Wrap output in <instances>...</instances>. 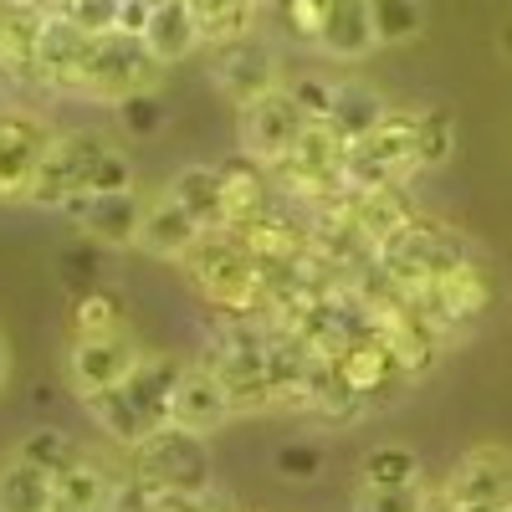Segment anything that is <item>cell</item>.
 <instances>
[{"mask_svg": "<svg viewBox=\"0 0 512 512\" xmlns=\"http://www.w3.org/2000/svg\"><path fill=\"white\" fill-rule=\"evenodd\" d=\"M113 108H118V123H123L134 139H149V134H159V128H164V103H159L154 93H134V98H123V103H113Z\"/></svg>", "mask_w": 512, "mask_h": 512, "instance_id": "38", "label": "cell"}, {"mask_svg": "<svg viewBox=\"0 0 512 512\" xmlns=\"http://www.w3.org/2000/svg\"><path fill=\"white\" fill-rule=\"evenodd\" d=\"M210 77H216V88L246 108L256 98H267L282 88V67L272 57V47H262L256 36H241V41H226V47H216V67H210Z\"/></svg>", "mask_w": 512, "mask_h": 512, "instance_id": "13", "label": "cell"}, {"mask_svg": "<svg viewBox=\"0 0 512 512\" xmlns=\"http://www.w3.org/2000/svg\"><path fill=\"white\" fill-rule=\"evenodd\" d=\"M139 344H134V333L118 328V333H82L72 338V349H67V379L77 384V395L88 400L98 390H113V384H123L128 374L139 369Z\"/></svg>", "mask_w": 512, "mask_h": 512, "instance_id": "11", "label": "cell"}, {"mask_svg": "<svg viewBox=\"0 0 512 512\" xmlns=\"http://www.w3.org/2000/svg\"><path fill=\"white\" fill-rule=\"evenodd\" d=\"M425 512H466V507H456V502H446V497H431V507Z\"/></svg>", "mask_w": 512, "mask_h": 512, "instance_id": "42", "label": "cell"}, {"mask_svg": "<svg viewBox=\"0 0 512 512\" xmlns=\"http://www.w3.org/2000/svg\"><path fill=\"white\" fill-rule=\"evenodd\" d=\"M108 149H113V144H108L103 134H88V128L57 134L52 149H47V159H41V169H36L31 190H26V205H36V210H62L72 195H88Z\"/></svg>", "mask_w": 512, "mask_h": 512, "instance_id": "6", "label": "cell"}, {"mask_svg": "<svg viewBox=\"0 0 512 512\" xmlns=\"http://www.w3.org/2000/svg\"><path fill=\"white\" fill-rule=\"evenodd\" d=\"M425 507H431L425 482H415V487H359V497H354V512H425Z\"/></svg>", "mask_w": 512, "mask_h": 512, "instance_id": "35", "label": "cell"}, {"mask_svg": "<svg viewBox=\"0 0 512 512\" xmlns=\"http://www.w3.org/2000/svg\"><path fill=\"white\" fill-rule=\"evenodd\" d=\"M446 502L466 512H507L512 507V451L507 446H472L441 487Z\"/></svg>", "mask_w": 512, "mask_h": 512, "instance_id": "10", "label": "cell"}, {"mask_svg": "<svg viewBox=\"0 0 512 512\" xmlns=\"http://www.w3.org/2000/svg\"><path fill=\"white\" fill-rule=\"evenodd\" d=\"M190 282L205 292V303H216L226 313H251L267 297V267L256 262V251L236 231H205L195 251L185 256Z\"/></svg>", "mask_w": 512, "mask_h": 512, "instance_id": "2", "label": "cell"}, {"mask_svg": "<svg viewBox=\"0 0 512 512\" xmlns=\"http://www.w3.org/2000/svg\"><path fill=\"white\" fill-rule=\"evenodd\" d=\"M313 47L333 62H359L379 47L374 36V16H369V0H328V16Z\"/></svg>", "mask_w": 512, "mask_h": 512, "instance_id": "20", "label": "cell"}, {"mask_svg": "<svg viewBox=\"0 0 512 512\" xmlns=\"http://www.w3.org/2000/svg\"><path fill=\"white\" fill-rule=\"evenodd\" d=\"M456 154V118L451 108H420L415 113V164L441 169Z\"/></svg>", "mask_w": 512, "mask_h": 512, "instance_id": "29", "label": "cell"}, {"mask_svg": "<svg viewBox=\"0 0 512 512\" xmlns=\"http://www.w3.org/2000/svg\"><path fill=\"white\" fill-rule=\"evenodd\" d=\"M57 277H62L72 292L98 287V282H103V251H98V241H93V236H82V241L62 246V256H57Z\"/></svg>", "mask_w": 512, "mask_h": 512, "instance_id": "33", "label": "cell"}, {"mask_svg": "<svg viewBox=\"0 0 512 512\" xmlns=\"http://www.w3.org/2000/svg\"><path fill=\"white\" fill-rule=\"evenodd\" d=\"M82 52H88V31L77 21H67L62 11H47L36 21V77L47 82V88L77 93Z\"/></svg>", "mask_w": 512, "mask_h": 512, "instance_id": "16", "label": "cell"}, {"mask_svg": "<svg viewBox=\"0 0 512 512\" xmlns=\"http://www.w3.org/2000/svg\"><path fill=\"white\" fill-rule=\"evenodd\" d=\"M507 512H512V507H507Z\"/></svg>", "mask_w": 512, "mask_h": 512, "instance_id": "45", "label": "cell"}, {"mask_svg": "<svg viewBox=\"0 0 512 512\" xmlns=\"http://www.w3.org/2000/svg\"><path fill=\"white\" fill-rule=\"evenodd\" d=\"M277 16L297 41H318L323 16H328V0H277Z\"/></svg>", "mask_w": 512, "mask_h": 512, "instance_id": "39", "label": "cell"}, {"mask_svg": "<svg viewBox=\"0 0 512 512\" xmlns=\"http://www.w3.org/2000/svg\"><path fill=\"white\" fill-rule=\"evenodd\" d=\"M159 77H164V62L154 57V47L139 31H103V36H88L77 93H88L98 103H123L134 93H154Z\"/></svg>", "mask_w": 512, "mask_h": 512, "instance_id": "3", "label": "cell"}, {"mask_svg": "<svg viewBox=\"0 0 512 512\" xmlns=\"http://www.w3.org/2000/svg\"><path fill=\"white\" fill-rule=\"evenodd\" d=\"M52 123L31 108H0V205L26 200L41 159L52 149Z\"/></svg>", "mask_w": 512, "mask_h": 512, "instance_id": "9", "label": "cell"}, {"mask_svg": "<svg viewBox=\"0 0 512 512\" xmlns=\"http://www.w3.org/2000/svg\"><path fill=\"white\" fill-rule=\"evenodd\" d=\"M338 205L349 210V221L379 246V241H390L400 226L415 221V205L405 195V185H384V190H344L338 195Z\"/></svg>", "mask_w": 512, "mask_h": 512, "instance_id": "21", "label": "cell"}, {"mask_svg": "<svg viewBox=\"0 0 512 512\" xmlns=\"http://www.w3.org/2000/svg\"><path fill=\"white\" fill-rule=\"evenodd\" d=\"M466 256H472V246H466L456 231L415 216V221L400 226L390 241L374 246V267L390 277L400 292H425L431 282H441L456 262H466Z\"/></svg>", "mask_w": 512, "mask_h": 512, "instance_id": "4", "label": "cell"}, {"mask_svg": "<svg viewBox=\"0 0 512 512\" xmlns=\"http://www.w3.org/2000/svg\"><path fill=\"white\" fill-rule=\"evenodd\" d=\"M185 6L200 26V41H210V47L241 41L256 26V0H185Z\"/></svg>", "mask_w": 512, "mask_h": 512, "instance_id": "26", "label": "cell"}, {"mask_svg": "<svg viewBox=\"0 0 512 512\" xmlns=\"http://www.w3.org/2000/svg\"><path fill=\"white\" fill-rule=\"evenodd\" d=\"M144 195L139 190H118V195H72L62 210L82 226V236H93L98 246H139L144 226Z\"/></svg>", "mask_w": 512, "mask_h": 512, "instance_id": "15", "label": "cell"}, {"mask_svg": "<svg viewBox=\"0 0 512 512\" xmlns=\"http://www.w3.org/2000/svg\"><path fill=\"white\" fill-rule=\"evenodd\" d=\"M118 190H134V159L123 149H108L93 175V195H118Z\"/></svg>", "mask_w": 512, "mask_h": 512, "instance_id": "40", "label": "cell"}, {"mask_svg": "<svg viewBox=\"0 0 512 512\" xmlns=\"http://www.w3.org/2000/svg\"><path fill=\"white\" fill-rule=\"evenodd\" d=\"M134 482L144 492H185L205 497L210 492V451L200 431L185 425H164L149 441L134 446Z\"/></svg>", "mask_w": 512, "mask_h": 512, "instance_id": "5", "label": "cell"}, {"mask_svg": "<svg viewBox=\"0 0 512 512\" xmlns=\"http://www.w3.org/2000/svg\"><path fill=\"white\" fill-rule=\"evenodd\" d=\"M169 190H175V200L205 231H226V195H221V169L216 164H185Z\"/></svg>", "mask_w": 512, "mask_h": 512, "instance_id": "25", "label": "cell"}, {"mask_svg": "<svg viewBox=\"0 0 512 512\" xmlns=\"http://www.w3.org/2000/svg\"><path fill=\"white\" fill-rule=\"evenodd\" d=\"M415 482H425L420 456H415L410 446H400V441L374 446V451L359 461V487H415Z\"/></svg>", "mask_w": 512, "mask_h": 512, "instance_id": "28", "label": "cell"}, {"mask_svg": "<svg viewBox=\"0 0 512 512\" xmlns=\"http://www.w3.org/2000/svg\"><path fill=\"white\" fill-rule=\"evenodd\" d=\"M180 374L185 364L169 359V354H144L139 369L128 374L113 390L88 395V415L103 425V431L134 451L139 441H149L154 431L175 425V390H180Z\"/></svg>", "mask_w": 512, "mask_h": 512, "instance_id": "1", "label": "cell"}, {"mask_svg": "<svg viewBox=\"0 0 512 512\" xmlns=\"http://www.w3.org/2000/svg\"><path fill=\"white\" fill-rule=\"evenodd\" d=\"M118 507V477L98 456L82 451L57 477V512H113Z\"/></svg>", "mask_w": 512, "mask_h": 512, "instance_id": "22", "label": "cell"}, {"mask_svg": "<svg viewBox=\"0 0 512 512\" xmlns=\"http://www.w3.org/2000/svg\"><path fill=\"white\" fill-rule=\"evenodd\" d=\"M256 6H262V0H256Z\"/></svg>", "mask_w": 512, "mask_h": 512, "instance_id": "44", "label": "cell"}, {"mask_svg": "<svg viewBox=\"0 0 512 512\" xmlns=\"http://www.w3.org/2000/svg\"><path fill=\"white\" fill-rule=\"evenodd\" d=\"M52 11H62L67 21H77L88 36H103V31H118L123 0H52Z\"/></svg>", "mask_w": 512, "mask_h": 512, "instance_id": "36", "label": "cell"}, {"mask_svg": "<svg viewBox=\"0 0 512 512\" xmlns=\"http://www.w3.org/2000/svg\"><path fill=\"white\" fill-rule=\"evenodd\" d=\"M118 328H128L118 292H108L103 282L88 287V292H72V338H82V333H118Z\"/></svg>", "mask_w": 512, "mask_h": 512, "instance_id": "30", "label": "cell"}, {"mask_svg": "<svg viewBox=\"0 0 512 512\" xmlns=\"http://www.w3.org/2000/svg\"><path fill=\"white\" fill-rule=\"evenodd\" d=\"M333 369H338V379H344L359 400H379V395H390L395 384L410 379V369L395 359V349L384 344L374 328H359L349 344L333 354Z\"/></svg>", "mask_w": 512, "mask_h": 512, "instance_id": "14", "label": "cell"}, {"mask_svg": "<svg viewBox=\"0 0 512 512\" xmlns=\"http://www.w3.org/2000/svg\"><path fill=\"white\" fill-rule=\"evenodd\" d=\"M205 236V226L175 200V190H164L144 205V226H139V251L164 256V262H185L195 251V241Z\"/></svg>", "mask_w": 512, "mask_h": 512, "instance_id": "18", "label": "cell"}, {"mask_svg": "<svg viewBox=\"0 0 512 512\" xmlns=\"http://www.w3.org/2000/svg\"><path fill=\"white\" fill-rule=\"evenodd\" d=\"M497 52L512 62V16H507V21H502V31H497Z\"/></svg>", "mask_w": 512, "mask_h": 512, "instance_id": "41", "label": "cell"}, {"mask_svg": "<svg viewBox=\"0 0 512 512\" xmlns=\"http://www.w3.org/2000/svg\"><path fill=\"white\" fill-rule=\"evenodd\" d=\"M205 364L216 369L221 384L231 390L236 415H241V410H267V405H277V390H272V344H267L256 328H246V323L226 328V333L216 338V349H210Z\"/></svg>", "mask_w": 512, "mask_h": 512, "instance_id": "7", "label": "cell"}, {"mask_svg": "<svg viewBox=\"0 0 512 512\" xmlns=\"http://www.w3.org/2000/svg\"><path fill=\"white\" fill-rule=\"evenodd\" d=\"M221 195H226V231H246L251 221L267 216V180L272 169L262 159H251L246 149L221 159Z\"/></svg>", "mask_w": 512, "mask_h": 512, "instance_id": "19", "label": "cell"}, {"mask_svg": "<svg viewBox=\"0 0 512 512\" xmlns=\"http://www.w3.org/2000/svg\"><path fill=\"white\" fill-rule=\"evenodd\" d=\"M410 303L420 308V318L431 323L436 333H451V328H466L477 323L492 303V272L477 262V256H466V262H456L441 282H431L425 292H405Z\"/></svg>", "mask_w": 512, "mask_h": 512, "instance_id": "8", "label": "cell"}, {"mask_svg": "<svg viewBox=\"0 0 512 512\" xmlns=\"http://www.w3.org/2000/svg\"><path fill=\"white\" fill-rule=\"evenodd\" d=\"M303 128H308V118H303V108L292 103L287 82H282L277 93L241 108V149L251 159H262V164H277L297 139H303Z\"/></svg>", "mask_w": 512, "mask_h": 512, "instance_id": "12", "label": "cell"}, {"mask_svg": "<svg viewBox=\"0 0 512 512\" xmlns=\"http://www.w3.org/2000/svg\"><path fill=\"white\" fill-rule=\"evenodd\" d=\"M236 415V400L231 390L221 384V374L210 364H185L180 374V390H175V425H185V431H221V425Z\"/></svg>", "mask_w": 512, "mask_h": 512, "instance_id": "17", "label": "cell"}, {"mask_svg": "<svg viewBox=\"0 0 512 512\" xmlns=\"http://www.w3.org/2000/svg\"><path fill=\"white\" fill-rule=\"evenodd\" d=\"M26 461H36L41 472H52V477H62L67 466L82 456V446L72 441V436H62V431H52V425H41V431H31L21 446H16Z\"/></svg>", "mask_w": 512, "mask_h": 512, "instance_id": "32", "label": "cell"}, {"mask_svg": "<svg viewBox=\"0 0 512 512\" xmlns=\"http://www.w3.org/2000/svg\"><path fill=\"white\" fill-rule=\"evenodd\" d=\"M0 512H57V477L21 451L0 456Z\"/></svg>", "mask_w": 512, "mask_h": 512, "instance_id": "23", "label": "cell"}, {"mask_svg": "<svg viewBox=\"0 0 512 512\" xmlns=\"http://www.w3.org/2000/svg\"><path fill=\"white\" fill-rule=\"evenodd\" d=\"M287 93H292L297 108H303L308 123H328V118H333L338 82H328V77H318V72H297V77H287Z\"/></svg>", "mask_w": 512, "mask_h": 512, "instance_id": "34", "label": "cell"}, {"mask_svg": "<svg viewBox=\"0 0 512 512\" xmlns=\"http://www.w3.org/2000/svg\"><path fill=\"white\" fill-rule=\"evenodd\" d=\"M144 41L154 47V57L169 67V62H185L195 47H200V26L190 16L185 0H154L149 11V26H144Z\"/></svg>", "mask_w": 512, "mask_h": 512, "instance_id": "24", "label": "cell"}, {"mask_svg": "<svg viewBox=\"0 0 512 512\" xmlns=\"http://www.w3.org/2000/svg\"><path fill=\"white\" fill-rule=\"evenodd\" d=\"M6 374H11V349H6V338H0V384H6Z\"/></svg>", "mask_w": 512, "mask_h": 512, "instance_id": "43", "label": "cell"}, {"mask_svg": "<svg viewBox=\"0 0 512 512\" xmlns=\"http://www.w3.org/2000/svg\"><path fill=\"white\" fill-rule=\"evenodd\" d=\"M272 466H277L282 482H313L323 472V451L313 441H287V446H277Z\"/></svg>", "mask_w": 512, "mask_h": 512, "instance_id": "37", "label": "cell"}, {"mask_svg": "<svg viewBox=\"0 0 512 512\" xmlns=\"http://www.w3.org/2000/svg\"><path fill=\"white\" fill-rule=\"evenodd\" d=\"M384 113H390V103H384L374 88H364V82H338V98H333L328 128L349 144V139H364L369 128H379Z\"/></svg>", "mask_w": 512, "mask_h": 512, "instance_id": "27", "label": "cell"}, {"mask_svg": "<svg viewBox=\"0 0 512 512\" xmlns=\"http://www.w3.org/2000/svg\"><path fill=\"white\" fill-rule=\"evenodd\" d=\"M369 16H374L379 47H400V41H415L425 31V6L420 0H369Z\"/></svg>", "mask_w": 512, "mask_h": 512, "instance_id": "31", "label": "cell"}]
</instances>
